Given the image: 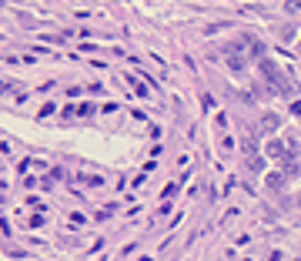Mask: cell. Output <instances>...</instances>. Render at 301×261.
Returning <instances> with one entry per match:
<instances>
[{"label":"cell","mask_w":301,"mask_h":261,"mask_svg":"<svg viewBox=\"0 0 301 261\" xmlns=\"http://www.w3.org/2000/svg\"><path fill=\"white\" fill-rule=\"evenodd\" d=\"M261 74L271 80V87H275V94H288V87H285V80H281V74H278L275 61H268V57H264V61H261Z\"/></svg>","instance_id":"6da1fadb"},{"label":"cell","mask_w":301,"mask_h":261,"mask_svg":"<svg viewBox=\"0 0 301 261\" xmlns=\"http://www.w3.org/2000/svg\"><path fill=\"white\" fill-rule=\"evenodd\" d=\"M245 57H238V54H228V67H231V71H245Z\"/></svg>","instance_id":"7a4b0ae2"},{"label":"cell","mask_w":301,"mask_h":261,"mask_svg":"<svg viewBox=\"0 0 301 261\" xmlns=\"http://www.w3.org/2000/svg\"><path fill=\"white\" fill-rule=\"evenodd\" d=\"M261 127H264V131H275V127H278V114H264Z\"/></svg>","instance_id":"3957f363"},{"label":"cell","mask_w":301,"mask_h":261,"mask_svg":"<svg viewBox=\"0 0 301 261\" xmlns=\"http://www.w3.org/2000/svg\"><path fill=\"white\" fill-rule=\"evenodd\" d=\"M268 184H271V188H281V184H285V174H271Z\"/></svg>","instance_id":"277c9868"},{"label":"cell","mask_w":301,"mask_h":261,"mask_svg":"<svg viewBox=\"0 0 301 261\" xmlns=\"http://www.w3.org/2000/svg\"><path fill=\"white\" fill-rule=\"evenodd\" d=\"M294 114H301V104H294Z\"/></svg>","instance_id":"5b68a950"}]
</instances>
